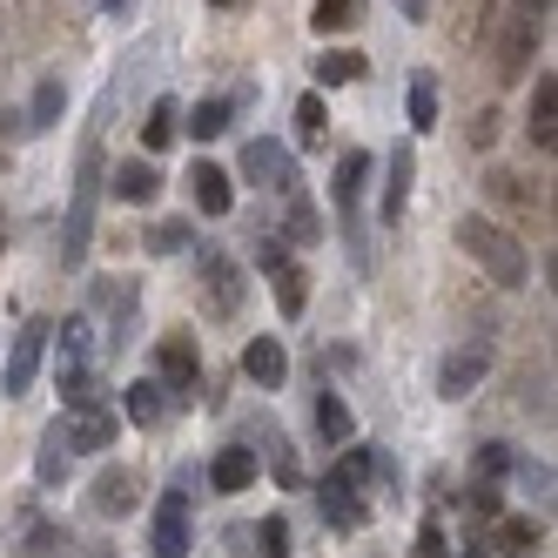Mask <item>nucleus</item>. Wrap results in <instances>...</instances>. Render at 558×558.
Wrapping results in <instances>:
<instances>
[{"mask_svg": "<svg viewBox=\"0 0 558 558\" xmlns=\"http://www.w3.org/2000/svg\"><path fill=\"white\" fill-rule=\"evenodd\" d=\"M114 437H122V417H114V411L68 417V451H74V458H101V451H114Z\"/></svg>", "mask_w": 558, "mask_h": 558, "instance_id": "obj_20", "label": "nucleus"}, {"mask_svg": "<svg viewBox=\"0 0 558 558\" xmlns=\"http://www.w3.org/2000/svg\"><path fill=\"white\" fill-rule=\"evenodd\" d=\"M498 142V108H477L471 114V148H492Z\"/></svg>", "mask_w": 558, "mask_h": 558, "instance_id": "obj_42", "label": "nucleus"}, {"mask_svg": "<svg viewBox=\"0 0 558 558\" xmlns=\"http://www.w3.org/2000/svg\"><path fill=\"white\" fill-rule=\"evenodd\" d=\"M175 135H182V101L175 95H155L148 101V122H142V162H148V155H162Z\"/></svg>", "mask_w": 558, "mask_h": 558, "instance_id": "obj_22", "label": "nucleus"}, {"mask_svg": "<svg viewBox=\"0 0 558 558\" xmlns=\"http://www.w3.org/2000/svg\"><path fill=\"white\" fill-rule=\"evenodd\" d=\"M371 148H343V162H337V175H330V195H337V209H343V222H356V203H364V182H371Z\"/></svg>", "mask_w": 558, "mask_h": 558, "instance_id": "obj_18", "label": "nucleus"}, {"mask_svg": "<svg viewBox=\"0 0 558 558\" xmlns=\"http://www.w3.org/2000/svg\"><path fill=\"white\" fill-rule=\"evenodd\" d=\"M256 545H263V558H290V518L269 511L263 525H256Z\"/></svg>", "mask_w": 558, "mask_h": 558, "instance_id": "obj_38", "label": "nucleus"}, {"mask_svg": "<svg viewBox=\"0 0 558 558\" xmlns=\"http://www.w3.org/2000/svg\"><path fill=\"white\" fill-rule=\"evenodd\" d=\"M411 558H451V532L437 525V511L417 525V538H411Z\"/></svg>", "mask_w": 558, "mask_h": 558, "instance_id": "obj_37", "label": "nucleus"}, {"mask_svg": "<svg viewBox=\"0 0 558 558\" xmlns=\"http://www.w3.org/2000/svg\"><path fill=\"white\" fill-rule=\"evenodd\" d=\"M316 95H324V88H350L356 82V74H364V54H356V48H330V54H316Z\"/></svg>", "mask_w": 558, "mask_h": 558, "instance_id": "obj_28", "label": "nucleus"}, {"mask_svg": "<svg viewBox=\"0 0 558 558\" xmlns=\"http://www.w3.org/2000/svg\"><path fill=\"white\" fill-rule=\"evenodd\" d=\"M68 464H74V451H68V417H54L48 430H41V445H34V485H61L68 477Z\"/></svg>", "mask_w": 558, "mask_h": 558, "instance_id": "obj_21", "label": "nucleus"}, {"mask_svg": "<svg viewBox=\"0 0 558 558\" xmlns=\"http://www.w3.org/2000/svg\"><path fill=\"white\" fill-rule=\"evenodd\" d=\"M88 350H95V324H88V316H68V324H61V371L88 364Z\"/></svg>", "mask_w": 558, "mask_h": 558, "instance_id": "obj_35", "label": "nucleus"}, {"mask_svg": "<svg viewBox=\"0 0 558 558\" xmlns=\"http://www.w3.org/2000/svg\"><path fill=\"white\" fill-rule=\"evenodd\" d=\"M54 545H68V532H61V525H34L27 551H54Z\"/></svg>", "mask_w": 558, "mask_h": 558, "instance_id": "obj_43", "label": "nucleus"}, {"mask_svg": "<svg viewBox=\"0 0 558 558\" xmlns=\"http://www.w3.org/2000/svg\"><path fill=\"white\" fill-rule=\"evenodd\" d=\"M142 250H148V256H182V250H195V229H189V216H162V222H148Z\"/></svg>", "mask_w": 558, "mask_h": 558, "instance_id": "obj_31", "label": "nucleus"}, {"mask_svg": "<svg viewBox=\"0 0 558 558\" xmlns=\"http://www.w3.org/2000/svg\"><path fill=\"white\" fill-rule=\"evenodd\" d=\"M485 377H492V343L485 337H464L437 356V397H445V404H464Z\"/></svg>", "mask_w": 558, "mask_h": 558, "instance_id": "obj_3", "label": "nucleus"}, {"mask_svg": "<svg viewBox=\"0 0 558 558\" xmlns=\"http://www.w3.org/2000/svg\"><path fill=\"white\" fill-rule=\"evenodd\" d=\"M458 250L485 269L498 290H525L532 283V256H525V243H518L498 216H464L458 222Z\"/></svg>", "mask_w": 558, "mask_h": 558, "instance_id": "obj_1", "label": "nucleus"}, {"mask_svg": "<svg viewBox=\"0 0 558 558\" xmlns=\"http://www.w3.org/2000/svg\"><path fill=\"white\" fill-rule=\"evenodd\" d=\"M256 477H263V458H256V445H222V451H216V464H209V485H216L222 498L250 492Z\"/></svg>", "mask_w": 558, "mask_h": 558, "instance_id": "obj_16", "label": "nucleus"}, {"mask_svg": "<svg viewBox=\"0 0 558 558\" xmlns=\"http://www.w3.org/2000/svg\"><path fill=\"white\" fill-rule=\"evenodd\" d=\"M95 203H101V135H88L82 169H74V203H68V229H61V263L82 269L88 243H95Z\"/></svg>", "mask_w": 558, "mask_h": 558, "instance_id": "obj_2", "label": "nucleus"}, {"mask_svg": "<svg viewBox=\"0 0 558 558\" xmlns=\"http://www.w3.org/2000/svg\"><path fill=\"white\" fill-rule=\"evenodd\" d=\"M135 492H142V477H135L129 464H114V471H101V477H95V492H88V511H95V518H129V511L142 505Z\"/></svg>", "mask_w": 558, "mask_h": 558, "instance_id": "obj_15", "label": "nucleus"}, {"mask_svg": "<svg viewBox=\"0 0 558 558\" xmlns=\"http://www.w3.org/2000/svg\"><path fill=\"white\" fill-rule=\"evenodd\" d=\"M0 169H8V148H0Z\"/></svg>", "mask_w": 558, "mask_h": 558, "instance_id": "obj_46", "label": "nucleus"}, {"mask_svg": "<svg viewBox=\"0 0 558 558\" xmlns=\"http://www.w3.org/2000/svg\"><path fill=\"white\" fill-rule=\"evenodd\" d=\"M189 182H195V209H203L209 222H222V216L235 209V175H229L222 162H195Z\"/></svg>", "mask_w": 558, "mask_h": 558, "instance_id": "obj_17", "label": "nucleus"}, {"mask_svg": "<svg viewBox=\"0 0 558 558\" xmlns=\"http://www.w3.org/2000/svg\"><path fill=\"white\" fill-rule=\"evenodd\" d=\"M195 377H203V350H195L189 330H169L162 343H155V384H162V390H189Z\"/></svg>", "mask_w": 558, "mask_h": 558, "instance_id": "obj_9", "label": "nucleus"}, {"mask_svg": "<svg viewBox=\"0 0 558 558\" xmlns=\"http://www.w3.org/2000/svg\"><path fill=\"white\" fill-rule=\"evenodd\" d=\"M276 310H283V324H296V316L310 310V269L290 263L283 276H276Z\"/></svg>", "mask_w": 558, "mask_h": 558, "instance_id": "obj_32", "label": "nucleus"}, {"mask_svg": "<svg viewBox=\"0 0 558 558\" xmlns=\"http://www.w3.org/2000/svg\"><path fill=\"white\" fill-rule=\"evenodd\" d=\"M235 175L256 182V189H276V195H296V155L276 135H250L243 155H235Z\"/></svg>", "mask_w": 558, "mask_h": 558, "instance_id": "obj_4", "label": "nucleus"}, {"mask_svg": "<svg viewBox=\"0 0 558 558\" xmlns=\"http://www.w3.org/2000/svg\"><path fill=\"white\" fill-rule=\"evenodd\" d=\"M316 437H324V445H356V417H350V404L337 390L316 397Z\"/></svg>", "mask_w": 558, "mask_h": 558, "instance_id": "obj_25", "label": "nucleus"}, {"mask_svg": "<svg viewBox=\"0 0 558 558\" xmlns=\"http://www.w3.org/2000/svg\"><path fill=\"white\" fill-rule=\"evenodd\" d=\"M48 337H54L48 316L21 324V337H14V350H8V397H27V390H34V377H41V356H48Z\"/></svg>", "mask_w": 558, "mask_h": 558, "instance_id": "obj_7", "label": "nucleus"}, {"mask_svg": "<svg viewBox=\"0 0 558 558\" xmlns=\"http://www.w3.org/2000/svg\"><path fill=\"white\" fill-rule=\"evenodd\" d=\"M222 129H229V101H222V95L182 108V135H195V142H222Z\"/></svg>", "mask_w": 558, "mask_h": 558, "instance_id": "obj_30", "label": "nucleus"}, {"mask_svg": "<svg viewBox=\"0 0 558 558\" xmlns=\"http://www.w3.org/2000/svg\"><path fill=\"white\" fill-rule=\"evenodd\" d=\"M108 189H114V203L148 209L155 195H162V169H155V162H142V155H129V162H114V169H108Z\"/></svg>", "mask_w": 558, "mask_h": 558, "instance_id": "obj_13", "label": "nucleus"}, {"mask_svg": "<svg viewBox=\"0 0 558 558\" xmlns=\"http://www.w3.org/2000/svg\"><path fill=\"white\" fill-rule=\"evenodd\" d=\"M0 250H8V222H0Z\"/></svg>", "mask_w": 558, "mask_h": 558, "instance_id": "obj_45", "label": "nucleus"}, {"mask_svg": "<svg viewBox=\"0 0 558 558\" xmlns=\"http://www.w3.org/2000/svg\"><path fill=\"white\" fill-rule=\"evenodd\" d=\"M525 485L545 498V492H551V464H525Z\"/></svg>", "mask_w": 558, "mask_h": 558, "instance_id": "obj_44", "label": "nucleus"}, {"mask_svg": "<svg viewBox=\"0 0 558 558\" xmlns=\"http://www.w3.org/2000/svg\"><path fill=\"white\" fill-rule=\"evenodd\" d=\"M21 114H27V135H48V129L61 122V114H68V88H61V82H54V74H48V82H41V88H34V101H27Z\"/></svg>", "mask_w": 558, "mask_h": 558, "instance_id": "obj_27", "label": "nucleus"}, {"mask_svg": "<svg viewBox=\"0 0 558 558\" xmlns=\"http://www.w3.org/2000/svg\"><path fill=\"white\" fill-rule=\"evenodd\" d=\"M122 417H129V424H142V430H155V424L169 417V390L155 384V377H135V384L122 390Z\"/></svg>", "mask_w": 558, "mask_h": 558, "instance_id": "obj_23", "label": "nucleus"}, {"mask_svg": "<svg viewBox=\"0 0 558 558\" xmlns=\"http://www.w3.org/2000/svg\"><path fill=\"white\" fill-rule=\"evenodd\" d=\"M283 203H290V209H283V235H276V243H283L290 256H296V250H316V243H324V216H316V203H310L303 189L283 195Z\"/></svg>", "mask_w": 558, "mask_h": 558, "instance_id": "obj_19", "label": "nucleus"}, {"mask_svg": "<svg viewBox=\"0 0 558 558\" xmlns=\"http://www.w3.org/2000/svg\"><path fill=\"white\" fill-rule=\"evenodd\" d=\"M411 182H417V155H411V142H390V148H384V203H377L384 222H404Z\"/></svg>", "mask_w": 558, "mask_h": 558, "instance_id": "obj_10", "label": "nucleus"}, {"mask_svg": "<svg viewBox=\"0 0 558 558\" xmlns=\"http://www.w3.org/2000/svg\"><path fill=\"white\" fill-rule=\"evenodd\" d=\"M316 511H324V525H337V532H356V525H371V505H364V492H350L343 477H316Z\"/></svg>", "mask_w": 558, "mask_h": 558, "instance_id": "obj_11", "label": "nucleus"}, {"mask_svg": "<svg viewBox=\"0 0 558 558\" xmlns=\"http://www.w3.org/2000/svg\"><path fill=\"white\" fill-rule=\"evenodd\" d=\"M269 471H276V485H283V492H296V485H303V464L290 458V445H283V437H276V464H269Z\"/></svg>", "mask_w": 558, "mask_h": 558, "instance_id": "obj_40", "label": "nucleus"}, {"mask_svg": "<svg viewBox=\"0 0 558 558\" xmlns=\"http://www.w3.org/2000/svg\"><path fill=\"white\" fill-rule=\"evenodd\" d=\"M290 263H296V256H290V250H283V243H276V235H263V243H256V269H263V276H269V283H276V276H283V269H290Z\"/></svg>", "mask_w": 558, "mask_h": 558, "instance_id": "obj_39", "label": "nucleus"}, {"mask_svg": "<svg viewBox=\"0 0 558 558\" xmlns=\"http://www.w3.org/2000/svg\"><path fill=\"white\" fill-rule=\"evenodd\" d=\"M330 477H343L350 492H364L371 477H377V451H371V445H343V458L330 464Z\"/></svg>", "mask_w": 558, "mask_h": 558, "instance_id": "obj_34", "label": "nucleus"}, {"mask_svg": "<svg viewBox=\"0 0 558 558\" xmlns=\"http://www.w3.org/2000/svg\"><path fill=\"white\" fill-rule=\"evenodd\" d=\"M356 21H364V8H356V0H316V8H310V27L324 34V41H330V34H350Z\"/></svg>", "mask_w": 558, "mask_h": 558, "instance_id": "obj_33", "label": "nucleus"}, {"mask_svg": "<svg viewBox=\"0 0 558 558\" xmlns=\"http://www.w3.org/2000/svg\"><path fill=\"white\" fill-rule=\"evenodd\" d=\"M189 545H195V518H189V498H182V492H169L162 505H155V532H148V551H155V558H189Z\"/></svg>", "mask_w": 558, "mask_h": 558, "instance_id": "obj_8", "label": "nucleus"}, {"mask_svg": "<svg viewBox=\"0 0 558 558\" xmlns=\"http://www.w3.org/2000/svg\"><path fill=\"white\" fill-rule=\"evenodd\" d=\"M61 411H68V417H95V411H108V384H101L95 364H68V371H61Z\"/></svg>", "mask_w": 558, "mask_h": 558, "instance_id": "obj_14", "label": "nucleus"}, {"mask_svg": "<svg viewBox=\"0 0 558 558\" xmlns=\"http://www.w3.org/2000/svg\"><path fill=\"white\" fill-rule=\"evenodd\" d=\"M532 48H538V8H505L498 14V48H492L498 82H518V74L532 68Z\"/></svg>", "mask_w": 558, "mask_h": 558, "instance_id": "obj_6", "label": "nucleus"}, {"mask_svg": "<svg viewBox=\"0 0 558 558\" xmlns=\"http://www.w3.org/2000/svg\"><path fill=\"white\" fill-rule=\"evenodd\" d=\"M551 114H558V82H551V68L538 74V82H532V142L551 155L558 148V129H551Z\"/></svg>", "mask_w": 558, "mask_h": 558, "instance_id": "obj_24", "label": "nucleus"}, {"mask_svg": "<svg viewBox=\"0 0 558 558\" xmlns=\"http://www.w3.org/2000/svg\"><path fill=\"white\" fill-rule=\"evenodd\" d=\"M243 377L256 384V390H283V377H290V350H283V337H250L243 343Z\"/></svg>", "mask_w": 558, "mask_h": 558, "instance_id": "obj_12", "label": "nucleus"}, {"mask_svg": "<svg viewBox=\"0 0 558 558\" xmlns=\"http://www.w3.org/2000/svg\"><path fill=\"white\" fill-rule=\"evenodd\" d=\"M505 545H518V558H525L538 545V518H505Z\"/></svg>", "mask_w": 558, "mask_h": 558, "instance_id": "obj_41", "label": "nucleus"}, {"mask_svg": "<svg viewBox=\"0 0 558 558\" xmlns=\"http://www.w3.org/2000/svg\"><path fill=\"white\" fill-rule=\"evenodd\" d=\"M464 558H485V551H464Z\"/></svg>", "mask_w": 558, "mask_h": 558, "instance_id": "obj_47", "label": "nucleus"}, {"mask_svg": "<svg viewBox=\"0 0 558 558\" xmlns=\"http://www.w3.org/2000/svg\"><path fill=\"white\" fill-rule=\"evenodd\" d=\"M511 464H518V451L505 445V437H485V445H477V458H471V471H477V492H498Z\"/></svg>", "mask_w": 558, "mask_h": 558, "instance_id": "obj_29", "label": "nucleus"}, {"mask_svg": "<svg viewBox=\"0 0 558 558\" xmlns=\"http://www.w3.org/2000/svg\"><path fill=\"white\" fill-rule=\"evenodd\" d=\"M324 122H330V108H324V95L310 88V95L296 101V142H303V148H316V142H324Z\"/></svg>", "mask_w": 558, "mask_h": 558, "instance_id": "obj_36", "label": "nucleus"}, {"mask_svg": "<svg viewBox=\"0 0 558 558\" xmlns=\"http://www.w3.org/2000/svg\"><path fill=\"white\" fill-rule=\"evenodd\" d=\"M195 269H203V310L209 316H235L243 310V263H235L229 250H216V243H203L195 250Z\"/></svg>", "mask_w": 558, "mask_h": 558, "instance_id": "obj_5", "label": "nucleus"}, {"mask_svg": "<svg viewBox=\"0 0 558 558\" xmlns=\"http://www.w3.org/2000/svg\"><path fill=\"white\" fill-rule=\"evenodd\" d=\"M411 135H437V68H411Z\"/></svg>", "mask_w": 558, "mask_h": 558, "instance_id": "obj_26", "label": "nucleus"}]
</instances>
